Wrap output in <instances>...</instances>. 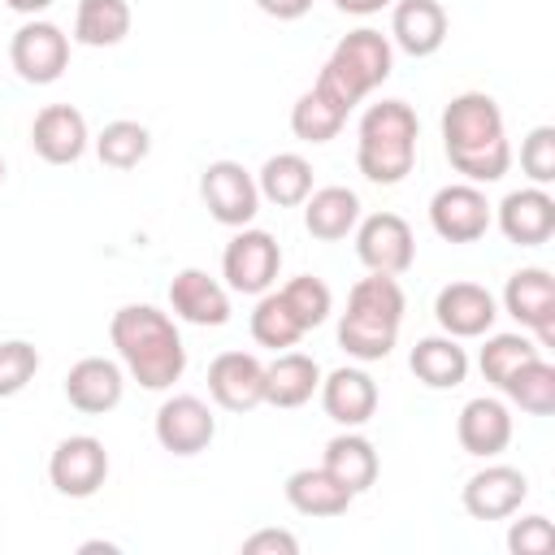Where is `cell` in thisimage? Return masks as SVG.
<instances>
[{
    "label": "cell",
    "instance_id": "obj_1",
    "mask_svg": "<svg viewBox=\"0 0 555 555\" xmlns=\"http://www.w3.org/2000/svg\"><path fill=\"white\" fill-rule=\"evenodd\" d=\"M442 147L468 182H499L512 165L503 113L486 91H464L442 108Z\"/></svg>",
    "mask_w": 555,
    "mask_h": 555
},
{
    "label": "cell",
    "instance_id": "obj_2",
    "mask_svg": "<svg viewBox=\"0 0 555 555\" xmlns=\"http://www.w3.org/2000/svg\"><path fill=\"white\" fill-rule=\"evenodd\" d=\"M108 338H113L126 373L143 390H165L186 369V347L178 338V325L169 321V312H160L152 304L117 308L113 321H108Z\"/></svg>",
    "mask_w": 555,
    "mask_h": 555
},
{
    "label": "cell",
    "instance_id": "obj_3",
    "mask_svg": "<svg viewBox=\"0 0 555 555\" xmlns=\"http://www.w3.org/2000/svg\"><path fill=\"white\" fill-rule=\"evenodd\" d=\"M399 325H403V286L390 273H369L347 295V312L338 321V347L360 364L386 360L399 338Z\"/></svg>",
    "mask_w": 555,
    "mask_h": 555
},
{
    "label": "cell",
    "instance_id": "obj_4",
    "mask_svg": "<svg viewBox=\"0 0 555 555\" xmlns=\"http://www.w3.org/2000/svg\"><path fill=\"white\" fill-rule=\"evenodd\" d=\"M416 134L421 121L412 113V104L403 100H382L360 117V134H356V165L369 182L377 186H395L412 173L416 160Z\"/></svg>",
    "mask_w": 555,
    "mask_h": 555
},
{
    "label": "cell",
    "instance_id": "obj_5",
    "mask_svg": "<svg viewBox=\"0 0 555 555\" xmlns=\"http://www.w3.org/2000/svg\"><path fill=\"white\" fill-rule=\"evenodd\" d=\"M390 65H395L390 39H386L382 30L360 26V30L343 35V39L334 43V52H330V61L321 65V74H317L312 87L325 91L334 104H343V108L351 113L373 87H382V82L390 78Z\"/></svg>",
    "mask_w": 555,
    "mask_h": 555
},
{
    "label": "cell",
    "instance_id": "obj_6",
    "mask_svg": "<svg viewBox=\"0 0 555 555\" xmlns=\"http://www.w3.org/2000/svg\"><path fill=\"white\" fill-rule=\"evenodd\" d=\"M9 61H13L17 78H26L35 87H48L69 65V35L52 22H22L9 39Z\"/></svg>",
    "mask_w": 555,
    "mask_h": 555
},
{
    "label": "cell",
    "instance_id": "obj_7",
    "mask_svg": "<svg viewBox=\"0 0 555 555\" xmlns=\"http://www.w3.org/2000/svg\"><path fill=\"white\" fill-rule=\"evenodd\" d=\"M278 264H282L278 238L269 230H247V225L225 243V256H221V273L238 295H264L278 278Z\"/></svg>",
    "mask_w": 555,
    "mask_h": 555
},
{
    "label": "cell",
    "instance_id": "obj_8",
    "mask_svg": "<svg viewBox=\"0 0 555 555\" xmlns=\"http://www.w3.org/2000/svg\"><path fill=\"white\" fill-rule=\"evenodd\" d=\"M199 195H204V208L212 212V221H221L230 230H243L260 208L256 178L238 160H212L199 178Z\"/></svg>",
    "mask_w": 555,
    "mask_h": 555
},
{
    "label": "cell",
    "instance_id": "obj_9",
    "mask_svg": "<svg viewBox=\"0 0 555 555\" xmlns=\"http://www.w3.org/2000/svg\"><path fill=\"white\" fill-rule=\"evenodd\" d=\"M356 256L364 260L369 273H403L416 260V238L412 225L399 212H373L356 221Z\"/></svg>",
    "mask_w": 555,
    "mask_h": 555
},
{
    "label": "cell",
    "instance_id": "obj_10",
    "mask_svg": "<svg viewBox=\"0 0 555 555\" xmlns=\"http://www.w3.org/2000/svg\"><path fill=\"white\" fill-rule=\"evenodd\" d=\"M108 477V451L100 438L91 434H74L61 438L52 460H48V481L65 494V499H91Z\"/></svg>",
    "mask_w": 555,
    "mask_h": 555
},
{
    "label": "cell",
    "instance_id": "obj_11",
    "mask_svg": "<svg viewBox=\"0 0 555 555\" xmlns=\"http://www.w3.org/2000/svg\"><path fill=\"white\" fill-rule=\"evenodd\" d=\"M429 225L447 243H477L490 230V204L477 182H451L429 199Z\"/></svg>",
    "mask_w": 555,
    "mask_h": 555
},
{
    "label": "cell",
    "instance_id": "obj_12",
    "mask_svg": "<svg viewBox=\"0 0 555 555\" xmlns=\"http://www.w3.org/2000/svg\"><path fill=\"white\" fill-rule=\"evenodd\" d=\"M503 308L525 330H533L538 343H555V282L546 269H516L503 286Z\"/></svg>",
    "mask_w": 555,
    "mask_h": 555
},
{
    "label": "cell",
    "instance_id": "obj_13",
    "mask_svg": "<svg viewBox=\"0 0 555 555\" xmlns=\"http://www.w3.org/2000/svg\"><path fill=\"white\" fill-rule=\"evenodd\" d=\"M217 434V421L204 399L195 395H173L156 408V442L173 455H199Z\"/></svg>",
    "mask_w": 555,
    "mask_h": 555
},
{
    "label": "cell",
    "instance_id": "obj_14",
    "mask_svg": "<svg viewBox=\"0 0 555 555\" xmlns=\"http://www.w3.org/2000/svg\"><path fill=\"white\" fill-rule=\"evenodd\" d=\"M464 512L477 520H503L529 499V477L512 464H486L464 481Z\"/></svg>",
    "mask_w": 555,
    "mask_h": 555
},
{
    "label": "cell",
    "instance_id": "obj_15",
    "mask_svg": "<svg viewBox=\"0 0 555 555\" xmlns=\"http://www.w3.org/2000/svg\"><path fill=\"white\" fill-rule=\"evenodd\" d=\"M208 395L225 412H251L264 403V364L251 351H221L208 364Z\"/></svg>",
    "mask_w": 555,
    "mask_h": 555
},
{
    "label": "cell",
    "instance_id": "obj_16",
    "mask_svg": "<svg viewBox=\"0 0 555 555\" xmlns=\"http://www.w3.org/2000/svg\"><path fill=\"white\" fill-rule=\"evenodd\" d=\"M434 317H438V325L451 338H481V334H490L499 308H494V295L486 286H477V282H451V286L438 291Z\"/></svg>",
    "mask_w": 555,
    "mask_h": 555
},
{
    "label": "cell",
    "instance_id": "obj_17",
    "mask_svg": "<svg viewBox=\"0 0 555 555\" xmlns=\"http://www.w3.org/2000/svg\"><path fill=\"white\" fill-rule=\"evenodd\" d=\"M30 147L48 165H74L87 152V117L74 104H48L35 113L30 126Z\"/></svg>",
    "mask_w": 555,
    "mask_h": 555
},
{
    "label": "cell",
    "instance_id": "obj_18",
    "mask_svg": "<svg viewBox=\"0 0 555 555\" xmlns=\"http://www.w3.org/2000/svg\"><path fill=\"white\" fill-rule=\"evenodd\" d=\"M121 390H126V377H121V364L104 360V356H82L69 373H65V399L87 412V416H100V412H113L121 403Z\"/></svg>",
    "mask_w": 555,
    "mask_h": 555
},
{
    "label": "cell",
    "instance_id": "obj_19",
    "mask_svg": "<svg viewBox=\"0 0 555 555\" xmlns=\"http://www.w3.org/2000/svg\"><path fill=\"white\" fill-rule=\"evenodd\" d=\"M455 438H460V447H464L468 455L490 460V455H499V451L512 442V412H507L499 399L477 395V399H468V403L460 408Z\"/></svg>",
    "mask_w": 555,
    "mask_h": 555
},
{
    "label": "cell",
    "instance_id": "obj_20",
    "mask_svg": "<svg viewBox=\"0 0 555 555\" xmlns=\"http://www.w3.org/2000/svg\"><path fill=\"white\" fill-rule=\"evenodd\" d=\"M499 230L512 243H520V247L546 243L555 234V199L542 186H525V191L503 195V204H499Z\"/></svg>",
    "mask_w": 555,
    "mask_h": 555
},
{
    "label": "cell",
    "instance_id": "obj_21",
    "mask_svg": "<svg viewBox=\"0 0 555 555\" xmlns=\"http://www.w3.org/2000/svg\"><path fill=\"white\" fill-rule=\"evenodd\" d=\"M169 308L191 325H225L230 321V295L217 278L204 269H182L169 282Z\"/></svg>",
    "mask_w": 555,
    "mask_h": 555
},
{
    "label": "cell",
    "instance_id": "obj_22",
    "mask_svg": "<svg viewBox=\"0 0 555 555\" xmlns=\"http://www.w3.org/2000/svg\"><path fill=\"white\" fill-rule=\"evenodd\" d=\"M317 390H321L325 416L347 425V429L364 425L377 412V386H373V377L364 369H334Z\"/></svg>",
    "mask_w": 555,
    "mask_h": 555
},
{
    "label": "cell",
    "instance_id": "obj_23",
    "mask_svg": "<svg viewBox=\"0 0 555 555\" xmlns=\"http://www.w3.org/2000/svg\"><path fill=\"white\" fill-rule=\"evenodd\" d=\"M390 35L408 56H434L447 39V13L438 0H399L390 13Z\"/></svg>",
    "mask_w": 555,
    "mask_h": 555
},
{
    "label": "cell",
    "instance_id": "obj_24",
    "mask_svg": "<svg viewBox=\"0 0 555 555\" xmlns=\"http://www.w3.org/2000/svg\"><path fill=\"white\" fill-rule=\"evenodd\" d=\"M321 364L304 351H278L273 364H264V403L273 408H299L317 395Z\"/></svg>",
    "mask_w": 555,
    "mask_h": 555
},
{
    "label": "cell",
    "instance_id": "obj_25",
    "mask_svg": "<svg viewBox=\"0 0 555 555\" xmlns=\"http://www.w3.org/2000/svg\"><path fill=\"white\" fill-rule=\"evenodd\" d=\"M356 221H360V199L347 186H321V191H312L304 199V225L321 243L347 238L356 230Z\"/></svg>",
    "mask_w": 555,
    "mask_h": 555
},
{
    "label": "cell",
    "instance_id": "obj_26",
    "mask_svg": "<svg viewBox=\"0 0 555 555\" xmlns=\"http://www.w3.org/2000/svg\"><path fill=\"white\" fill-rule=\"evenodd\" d=\"M351 499L356 494L325 468H295L286 477V503L299 516H343L351 507Z\"/></svg>",
    "mask_w": 555,
    "mask_h": 555
},
{
    "label": "cell",
    "instance_id": "obj_27",
    "mask_svg": "<svg viewBox=\"0 0 555 555\" xmlns=\"http://www.w3.org/2000/svg\"><path fill=\"white\" fill-rule=\"evenodd\" d=\"M416 382L434 386V390H451L468 377V351L451 338V334H434V338H421L408 356Z\"/></svg>",
    "mask_w": 555,
    "mask_h": 555
},
{
    "label": "cell",
    "instance_id": "obj_28",
    "mask_svg": "<svg viewBox=\"0 0 555 555\" xmlns=\"http://www.w3.org/2000/svg\"><path fill=\"white\" fill-rule=\"evenodd\" d=\"M256 191L278 208H295V204H304L312 195V165L299 152H278V156H269L260 165Z\"/></svg>",
    "mask_w": 555,
    "mask_h": 555
},
{
    "label": "cell",
    "instance_id": "obj_29",
    "mask_svg": "<svg viewBox=\"0 0 555 555\" xmlns=\"http://www.w3.org/2000/svg\"><path fill=\"white\" fill-rule=\"evenodd\" d=\"M321 468L330 477H338L351 494H360V490H369L377 481V451H373V442L364 434H338V438L325 442Z\"/></svg>",
    "mask_w": 555,
    "mask_h": 555
},
{
    "label": "cell",
    "instance_id": "obj_30",
    "mask_svg": "<svg viewBox=\"0 0 555 555\" xmlns=\"http://www.w3.org/2000/svg\"><path fill=\"white\" fill-rule=\"evenodd\" d=\"M130 35V4L126 0H78L74 39L87 48H113Z\"/></svg>",
    "mask_w": 555,
    "mask_h": 555
},
{
    "label": "cell",
    "instance_id": "obj_31",
    "mask_svg": "<svg viewBox=\"0 0 555 555\" xmlns=\"http://www.w3.org/2000/svg\"><path fill=\"white\" fill-rule=\"evenodd\" d=\"M503 395H507L520 412H529V416H551V412H555V369H551L542 356H533L529 364H520V369L503 382Z\"/></svg>",
    "mask_w": 555,
    "mask_h": 555
},
{
    "label": "cell",
    "instance_id": "obj_32",
    "mask_svg": "<svg viewBox=\"0 0 555 555\" xmlns=\"http://www.w3.org/2000/svg\"><path fill=\"white\" fill-rule=\"evenodd\" d=\"M343 121H347V108L343 104H334L325 91H304L299 100H295V108H291V130H295V139H304V143H330L338 130H343Z\"/></svg>",
    "mask_w": 555,
    "mask_h": 555
},
{
    "label": "cell",
    "instance_id": "obj_33",
    "mask_svg": "<svg viewBox=\"0 0 555 555\" xmlns=\"http://www.w3.org/2000/svg\"><path fill=\"white\" fill-rule=\"evenodd\" d=\"M251 338H256L260 347H269V351H286V347H295V343L304 338V325H299L295 312L286 308L282 291H264V295H260V304H256V312H251Z\"/></svg>",
    "mask_w": 555,
    "mask_h": 555
},
{
    "label": "cell",
    "instance_id": "obj_34",
    "mask_svg": "<svg viewBox=\"0 0 555 555\" xmlns=\"http://www.w3.org/2000/svg\"><path fill=\"white\" fill-rule=\"evenodd\" d=\"M152 152V134H147V126H139V121H108L104 130H100V139H95V156L108 165V169H134L143 156Z\"/></svg>",
    "mask_w": 555,
    "mask_h": 555
},
{
    "label": "cell",
    "instance_id": "obj_35",
    "mask_svg": "<svg viewBox=\"0 0 555 555\" xmlns=\"http://www.w3.org/2000/svg\"><path fill=\"white\" fill-rule=\"evenodd\" d=\"M533 356H542V351H538V343H529L525 334H494V338H486V347H481V373H486V382H494V386L503 390V382H507L520 364H529Z\"/></svg>",
    "mask_w": 555,
    "mask_h": 555
},
{
    "label": "cell",
    "instance_id": "obj_36",
    "mask_svg": "<svg viewBox=\"0 0 555 555\" xmlns=\"http://www.w3.org/2000/svg\"><path fill=\"white\" fill-rule=\"evenodd\" d=\"M282 299H286V308L295 312V321L304 325V334H308V330H317V325L330 317V308H334L330 286H325L321 278H312V273L291 278V282L282 286Z\"/></svg>",
    "mask_w": 555,
    "mask_h": 555
},
{
    "label": "cell",
    "instance_id": "obj_37",
    "mask_svg": "<svg viewBox=\"0 0 555 555\" xmlns=\"http://www.w3.org/2000/svg\"><path fill=\"white\" fill-rule=\"evenodd\" d=\"M35 373H39V351H35L26 338L0 343V399L22 395Z\"/></svg>",
    "mask_w": 555,
    "mask_h": 555
},
{
    "label": "cell",
    "instance_id": "obj_38",
    "mask_svg": "<svg viewBox=\"0 0 555 555\" xmlns=\"http://www.w3.org/2000/svg\"><path fill=\"white\" fill-rule=\"evenodd\" d=\"M520 169L529 173L533 186L555 182V126H533L529 139L520 143Z\"/></svg>",
    "mask_w": 555,
    "mask_h": 555
},
{
    "label": "cell",
    "instance_id": "obj_39",
    "mask_svg": "<svg viewBox=\"0 0 555 555\" xmlns=\"http://www.w3.org/2000/svg\"><path fill=\"white\" fill-rule=\"evenodd\" d=\"M555 546V529L546 516H520L507 529V551L512 555H546Z\"/></svg>",
    "mask_w": 555,
    "mask_h": 555
},
{
    "label": "cell",
    "instance_id": "obj_40",
    "mask_svg": "<svg viewBox=\"0 0 555 555\" xmlns=\"http://www.w3.org/2000/svg\"><path fill=\"white\" fill-rule=\"evenodd\" d=\"M243 551H247V555H260V551L295 555V551H299V538H295V533H286V529H260V533L243 538Z\"/></svg>",
    "mask_w": 555,
    "mask_h": 555
},
{
    "label": "cell",
    "instance_id": "obj_41",
    "mask_svg": "<svg viewBox=\"0 0 555 555\" xmlns=\"http://www.w3.org/2000/svg\"><path fill=\"white\" fill-rule=\"evenodd\" d=\"M256 4H260V13H269L278 22H295V17H304L312 9V0H256Z\"/></svg>",
    "mask_w": 555,
    "mask_h": 555
},
{
    "label": "cell",
    "instance_id": "obj_42",
    "mask_svg": "<svg viewBox=\"0 0 555 555\" xmlns=\"http://www.w3.org/2000/svg\"><path fill=\"white\" fill-rule=\"evenodd\" d=\"M343 13H356V17H369V13H377V9H386L390 0H334Z\"/></svg>",
    "mask_w": 555,
    "mask_h": 555
},
{
    "label": "cell",
    "instance_id": "obj_43",
    "mask_svg": "<svg viewBox=\"0 0 555 555\" xmlns=\"http://www.w3.org/2000/svg\"><path fill=\"white\" fill-rule=\"evenodd\" d=\"M4 4H9L13 13H30V17H35V13H43L52 0H4Z\"/></svg>",
    "mask_w": 555,
    "mask_h": 555
},
{
    "label": "cell",
    "instance_id": "obj_44",
    "mask_svg": "<svg viewBox=\"0 0 555 555\" xmlns=\"http://www.w3.org/2000/svg\"><path fill=\"white\" fill-rule=\"evenodd\" d=\"M0 182H4V160H0Z\"/></svg>",
    "mask_w": 555,
    "mask_h": 555
}]
</instances>
